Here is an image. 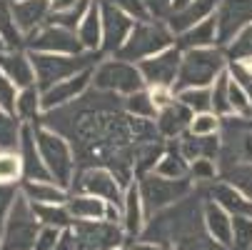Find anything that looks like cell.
I'll use <instances>...</instances> for the list:
<instances>
[{"label":"cell","mask_w":252,"mask_h":250,"mask_svg":"<svg viewBox=\"0 0 252 250\" xmlns=\"http://www.w3.org/2000/svg\"><path fill=\"white\" fill-rule=\"evenodd\" d=\"M20 193L35 205H65L70 200L67 188H63L53 180H23Z\"/></svg>","instance_id":"25"},{"label":"cell","mask_w":252,"mask_h":250,"mask_svg":"<svg viewBox=\"0 0 252 250\" xmlns=\"http://www.w3.org/2000/svg\"><path fill=\"white\" fill-rule=\"evenodd\" d=\"M20 195V185H5V183H0V230H3L8 215H10V210L15 205Z\"/></svg>","instance_id":"46"},{"label":"cell","mask_w":252,"mask_h":250,"mask_svg":"<svg viewBox=\"0 0 252 250\" xmlns=\"http://www.w3.org/2000/svg\"><path fill=\"white\" fill-rule=\"evenodd\" d=\"M25 50L28 53H55V55H80L85 48L78 40L75 30H67L53 23H45L35 33L25 38Z\"/></svg>","instance_id":"9"},{"label":"cell","mask_w":252,"mask_h":250,"mask_svg":"<svg viewBox=\"0 0 252 250\" xmlns=\"http://www.w3.org/2000/svg\"><path fill=\"white\" fill-rule=\"evenodd\" d=\"M130 250H165L160 243H150V240H140L135 245H130Z\"/></svg>","instance_id":"52"},{"label":"cell","mask_w":252,"mask_h":250,"mask_svg":"<svg viewBox=\"0 0 252 250\" xmlns=\"http://www.w3.org/2000/svg\"><path fill=\"white\" fill-rule=\"evenodd\" d=\"M73 233L85 250H118L125 240L123 225L110 220H75Z\"/></svg>","instance_id":"12"},{"label":"cell","mask_w":252,"mask_h":250,"mask_svg":"<svg viewBox=\"0 0 252 250\" xmlns=\"http://www.w3.org/2000/svg\"><path fill=\"white\" fill-rule=\"evenodd\" d=\"M227 73L252 100V63L250 60H227Z\"/></svg>","instance_id":"42"},{"label":"cell","mask_w":252,"mask_h":250,"mask_svg":"<svg viewBox=\"0 0 252 250\" xmlns=\"http://www.w3.org/2000/svg\"><path fill=\"white\" fill-rule=\"evenodd\" d=\"M0 40L5 43L8 50H23L25 48V35L15 23L13 0H0Z\"/></svg>","instance_id":"30"},{"label":"cell","mask_w":252,"mask_h":250,"mask_svg":"<svg viewBox=\"0 0 252 250\" xmlns=\"http://www.w3.org/2000/svg\"><path fill=\"white\" fill-rule=\"evenodd\" d=\"M123 230L125 235L130 238H137L142 235L148 225V213H145V205H142V195H140V185L137 180L132 185L125 188V198H123Z\"/></svg>","instance_id":"21"},{"label":"cell","mask_w":252,"mask_h":250,"mask_svg":"<svg viewBox=\"0 0 252 250\" xmlns=\"http://www.w3.org/2000/svg\"><path fill=\"white\" fill-rule=\"evenodd\" d=\"M222 180H227L230 185H235L245 198L252 200V163H242V165H235L230 170H222Z\"/></svg>","instance_id":"38"},{"label":"cell","mask_w":252,"mask_h":250,"mask_svg":"<svg viewBox=\"0 0 252 250\" xmlns=\"http://www.w3.org/2000/svg\"><path fill=\"white\" fill-rule=\"evenodd\" d=\"M40 228H43V223L35 215L32 203L20 193L8 220H5V225H3V230H0L3 250H32Z\"/></svg>","instance_id":"8"},{"label":"cell","mask_w":252,"mask_h":250,"mask_svg":"<svg viewBox=\"0 0 252 250\" xmlns=\"http://www.w3.org/2000/svg\"><path fill=\"white\" fill-rule=\"evenodd\" d=\"M78 40L85 48V53H100L102 48V10H100V0H93L83 23L78 25Z\"/></svg>","instance_id":"27"},{"label":"cell","mask_w":252,"mask_h":250,"mask_svg":"<svg viewBox=\"0 0 252 250\" xmlns=\"http://www.w3.org/2000/svg\"><path fill=\"white\" fill-rule=\"evenodd\" d=\"M220 128H222V118L215 115L212 110L210 113H195L192 123H190V133L192 135H218Z\"/></svg>","instance_id":"43"},{"label":"cell","mask_w":252,"mask_h":250,"mask_svg":"<svg viewBox=\"0 0 252 250\" xmlns=\"http://www.w3.org/2000/svg\"><path fill=\"white\" fill-rule=\"evenodd\" d=\"M227 70V53L225 48H192L183 50V63L175 80V93L188 88H210Z\"/></svg>","instance_id":"1"},{"label":"cell","mask_w":252,"mask_h":250,"mask_svg":"<svg viewBox=\"0 0 252 250\" xmlns=\"http://www.w3.org/2000/svg\"><path fill=\"white\" fill-rule=\"evenodd\" d=\"M53 3V13H60V10H67V8H75L80 0H50Z\"/></svg>","instance_id":"51"},{"label":"cell","mask_w":252,"mask_h":250,"mask_svg":"<svg viewBox=\"0 0 252 250\" xmlns=\"http://www.w3.org/2000/svg\"><path fill=\"white\" fill-rule=\"evenodd\" d=\"M55 250H85V248L80 245V240L73 233V228H67V230H63V238H60V243H58Z\"/></svg>","instance_id":"50"},{"label":"cell","mask_w":252,"mask_h":250,"mask_svg":"<svg viewBox=\"0 0 252 250\" xmlns=\"http://www.w3.org/2000/svg\"><path fill=\"white\" fill-rule=\"evenodd\" d=\"M215 20L220 48H227L247 25H252V0H220Z\"/></svg>","instance_id":"14"},{"label":"cell","mask_w":252,"mask_h":250,"mask_svg":"<svg viewBox=\"0 0 252 250\" xmlns=\"http://www.w3.org/2000/svg\"><path fill=\"white\" fill-rule=\"evenodd\" d=\"M0 70L18 88L35 85V68H32V58L28 50H3L0 53Z\"/></svg>","instance_id":"23"},{"label":"cell","mask_w":252,"mask_h":250,"mask_svg":"<svg viewBox=\"0 0 252 250\" xmlns=\"http://www.w3.org/2000/svg\"><path fill=\"white\" fill-rule=\"evenodd\" d=\"M123 108H125V113L132 115V118L155 120V115H158V105H155V100H153L150 88H142V90H137V93H132V95H125V98H123Z\"/></svg>","instance_id":"32"},{"label":"cell","mask_w":252,"mask_h":250,"mask_svg":"<svg viewBox=\"0 0 252 250\" xmlns=\"http://www.w3.org/2000/svg\"><path fill=\"white\" fill-rule=\"evenodd\" d=\"M202 223H205V233L210 235V240L220 243L225 248H232V213H227L218 203L207 200L202 205Z\"/></svg>","instance_id":"20"},{"label":"cell","mask_w":252,"mask_h":250,"mask_svg":"<svg viewBox=\"0 0 252 250\" xmlns=\"http://www.w3.org/2000/svg\"><path fill=\"white\" fill-rule=\"evenodd\" d=\"M43 90L38 85L20 88L18 100H15V115L23 123H38L43 118Z\"/></svg>","instance_id":"29"},{"label":"cell","mask_w":252,"mask_h":250,"mask_svg":"<svg viewBox=\"0 0 252 250\" xmlns=\"http://www.w3.org/2000/svg\"><path fill=\"white\" fill-rule=\"evenodd\" d=\"M18 155H20V160H23V180H53L50 173H48V168H45V163H43L38 140H35L32 123H25V128H23L20 145H18Z\"/></svg>","instance_id":"16"},{"label":"cell","mask_w":252,"mask_h":250,"mask_svg":"<svg viewBox=\"0 0 252 250\" xmlns=\"http://www.w3.org/2000/svg\"><path fill=\"white\" fill-rule=\"evenodd\" d=\"M220 133L218 135H192L190 130L177 138V148L190 163L192 160H218L220 158Z\"/></svg>","instance_id":"24"},{"label":"cell","mask_w":252,"mask_h":250,"mask_svg":"<svg viewBox=\"0 0 252 250\" xmlns=\"http://www.w3.org/2000/svg\"><path fill=\"white\" fill-rule=\"evenodd\" d=\"M227 60H250L252 63V25H247L237 38L225 48Z\"/></svg>","instance_id":"41"},{"label":"cell","mask_w":252,"mask_h":250,"mask_svg":"<svg viewBox=\"0 0 252 250\" xmlns=\"http://www.w3.org/2000/svg\"><path fill=\"white\" fill-rule=\"evenodd\" d=\"M35 68V85L48 90L83 70H90L100 63V53H80V55H55V53H30Z\"/></svg>","instance_id":"3"},{"label":"cell","mask_w":252,"mask_h":250,"mask_svg":"<svg viewBox=\"0 0 252 250\" xmlns=\"http://www.w3.org/2000/svg\"><path fill=\"white\" fill-rule=\"evenodd\" d=\"M107 3H113L115 8H120L123 13H127L132 20L142 23V20H150V13L145 8V3L142 0H107Z\"/></svg>","instance_id":"47"},{"label":"cell","mask_w":252,"mask_h":250,"mask_svg":"<svg viewBox=\"0 0 252 250\" xmlns=\"http://www.w3.org/2000/svg\"><path fill=\"white\" fill-rule=\"evenodd\" d=\"M35 130V140L43 155V163L53 178V183L63 185V188H73L75 173H78V158L75 150L70 145V140L50 128H45L43 123H32Z\"/></svg>","instance_id":"2"},{"label":"cell","mask_w":252,"mask_h":250,"mask_svg":"<svg viewBox=\"0 0 252 250\" xmlns=\"http://www.w3.org/2000/svg\"><path fill=\"white\" fill-rule=\"evenodd\" d=\"M13 13H15L18 28L28 38L30 33H35L38 28H43L50 20L53 3L50 0H13Z\"/></svg>","instance_id":"18"},{"label":"cell","mask_w":252,"mask_h":250,"mask_svg":"<svg viewBox=\"0 0 252 250\" xmlns=\"http://www.w3.org/2000/svg\"><path fill=\"white\" fill-rule=\"evenodd\" d=\"M32 210H35V215H38V220L43 225H50V228L67 230L75 223L73 215H70V210H67V203L65 205H35L32 203Z\"/></svg>","instance_id":"34"},{"label":"cell","mask_w":252,"mask_h":250,"mask_svg":"<svg viewBox=\"0 0 252 250\" xmlns=\"http://www.w3.org/2000/svg\"><path fill=\"white\" fill-rule=\"evenodd\" d=\"M93 88L125 98V95H132L148 85H145V78H142L137 63H130V60L113 55L107 60H100L93 68Z\"/></svg>","instance_id":"5"},{"label":"cell","mask_w":252,"mask_h":250,"mask_svg":"<svg viewBox=\"0 0 252 250\" xmlns=\"http://www.w3.org/2000/svg\"><path fill=\"white\" fill-rule=\"evenodd\" d=\"M140 195H142V205H145L148 218L158 215L160 210L185 200L192 193V178H183V180H170V178H162L158 173H142L140 175Z\"/></svg>","instance_id":"7"},{"label":"cell","mask_w":252,"mask_h":250,"mask_svg":"<svg viewBox=\"0 0 252 250\" xmlns=\"http://www.w3.org/2000/svg\"><path fill=\"white\" fill-rule=\"evenodd\" d=\"M220 158L218 168L230 170L242 163H252V115H227L220 128Z\"/></svg>","instance_id":"6"},{"label":"cell","mask_w":252,"mask_h":250,"mask_svg":"<svg viewBox=\"0 0 252 250\" xmlns=\"http://www.w3.org/2000/svg\"><path fill=\"white\" fill-rule=\"evenodd\" d=\"M90 3H93V0H80L75 8H67V10H60V13H50V20L48 23L60 25V28H67V30H78V25L83 23Z\"/></svg>","instance_id":"39"},{"label":"cell","mask_w":252,"mask_h":250,"mask_svg":"<svg viewBox=\"0 0 252 250\" xmlns=\"http://www.w3.org/2000/svg\"><path fill=\"white\" fill-rule=\"evenodd\" d=\"M220 173L218 168V160H192L190 163V178L195 183H212L215 180V175Z\"/></svg>","instance_id":"44"},{"label":"cell","mask_w":252,"mask_h":250,"mask_svg":"<svg viewBox=\"0 0 252 250\" xmlns=\"http://www.w3.org/2000/svg\"><path fill=\"white\" fill-rule=\"evenodd\" d=\"M172 45H175V33L170 30V25L150 18V20L135 23L130 38L123 45V50L118 53V58L130 60V63H140V60L153 58V55H158V53H162Z\"/></svg>","instance_id":"4"},{"label":"cell","mask_w":252,"mask_h":250,"mask_svg":"<svg viewBox=\"0 0 252 250\" xmlns=\"http://www.w3.org/2000/svg\"><path fill=\"white\" fill-rule=\"evenodd\" d=\"M210 93H212V113L220 115V118L232 115V105H230V73H227V70L210 85Z\"/></svg>","instance_id":"35"},{"label":"cell","mask_w":252,"mask_h":250,"mask_svg":"<svg viewBox=\"0 0 252 250\" xmlns=\"http://www.w3.org/2000/svg\"><path fill=\"white\" fill-rule=\"evenodd\" d=\"M23 160L18 150H0V183L18 185L23 183Z\"/></svg>","instance_id":"37"},{"label":"cell","mask_w":252,"mask_h":250,"mask_svg":"<svg viewBox=\"0 0 252 250\" xmlns=\"http://www.w3.org/2000/svg\"><path fill=\"white\" fill-rule=\"evenodd\" d=\"M232 250H252V215H232Z\"/></svg>","instance_id":"40"},{"label":"cell","mask_w":252,"mask_h":250,"mask_svg":"<svg viewBox=\"0 0 252 250\" xmlns=\"http://www.w3.org/2000/svg\"><path fill=\"white\" fill-rule=\"evenodd\" d=\"M205 198L222 205L232 215H252V200L245 198L235 185H230L227 180H212L210 188L205 190Z\"/></svg>","instance_id":"22"},{"label":"cell","mask_w":252,"mask_h":250,"mask_svg":"<svg viewBox=\"0 0 252 250\" xmlns=\"http://www.w3.org/2000/svg\"><path fill=\"white\" fill-rule=\"evenodd\" d=\"M188 3H192V0H172V13L180 10V8H185Z\"/></svg>","instance_id":"53"},{"label":"cell","mask_w":252,"mask_h":250,"mask_svg":"<svg viewBox=\"0 0 252 250\" xmlns=\"http://www.w3.org/2000/svg\"><path fill=\"white\" fill-rule=\"evenodd\" d=\"M100 10H102V48H100V53L118 55L123 50V45L127 43L137 20H132L127 13H123L113 3H107V0H100Z\"/></svg>","instance_id":"13"},{"label":"cell","mask_w":252,"mask_h":250,"mask_svg":"<svg viewBox=\"0 0 252 250\" xmlns=\"http://www.w3.org/2000/svg\"><path fill=\"white\" fill-rule=\"evenodd\" d=\"M153 20H167L172 13V0H142Z\"/></svg>","instance_id":"49"},{"label":"cell","mask_w":252,"mask_h":250,"mask_svg":"<svg viewBox=\"0 0 252 250\" xmlns=\"http://www.w3.org/2000/svg\"><path fill=\"white\" fill-rule=\"evenodd\" d=\"M175 45L180 50H192V48H218L220 45V38H218V20L207 18L197 25H192L190 30L180 33L175 38Z\"/></svg>","instance_id":"26"},{"label":"cell","mask_w":252,"mask_h":250,"mask_svg":"<svg viewBox=\"0 0 252 250\" xmlns=\"http://www.w3.org/2000/svg\"><path fill=\"white\" fill-rule=\"evenodd\" d=\"M180 63H183V50L177 45L153 55V58H145L140 60V73L145 78V85L148 88H167L172 90L175 88V80H177V73H180Z\"/></svg>","instance_id":"11"},{"label":"cell","mask_w":252,"mask_h":250,"mask_svg":"<svg viewBox=\"0 0 252 250\" xmlns=\"http://www.w3.org/2000/svg\"><path fill=\"white\" fill-rule=\"evenodd\" d=\"M153 173L170 178V180H183V178H190V160L180 153V148H167Z\"/></svg>","instance_id":"31"},{"label":"cell","mask_w":252,"mask_h":250,"mask_svg":"<svg viewBox=\"0 0 252 250\" xmlns=\"http://www.w3.org/2000/svg\"><path fill=\"white\" fill-rule=\"evenodd\" d=\"M73 190L75 193H88V195H97L107 203H118L123 205L125 198V188L115 178L113 170H107L102 165H93V168H83L80 173H75L73 180Z\"/></svg>","instance_id":"10"},{"label":"cell","mask_w":252,"mask_h":250,"mask_svg":"<svg viewBox=\"0 0 252 250\" xmlns=\"http://www.w3.org/2000/svg\"><path fill=\"white\" fill-rule=\"evenodd\" d=\"M93 88V68L90 70H83V73L67 78L48 90H43V110H58L63 105H70L73 100H78L83 93H88Z\"/></svg>","instance_id":"15"},{"label":"cell","mask_w":252,"mask_h":250,"mask_svg":"<svg viewBox=\"0 0 252 250\" xmlns=\"http://www.w3.org/2000/svg\"><path fill=\"white\" fill-rule=\"evenodd\" d=\"M192 115H195V113H192L190 108H185V105L175 98L172 103H167V105H165V108H160V110H158V115H155L158 133H160L162 138H167V140L185 135V133L190 130Z\"/></svg>","instance_id":"17"},{"label":"cell","mask_w":252,"mask_h":250,"mask_svg":"<svg viewBox=\"0 0 252 250\" xmlns=\"http://www.w3.org/2000/svg\"><path fill=\"white\" fill-rule=\"evenodd\" d=\"M3 50H8V48H5V43H3V40H0V53H3Z\"/></svg>","instance_id":"54"},{"label":"cell","mask_w":252,"mask_h":250,"mask_svg":"<svg viewBox=\"0 0 252 250\" xmlns=\"http://www.w3.org/2000/svg\"><path fill=\"white\" fill-rule=\"evenodd\" d=\"M67 210L73 215V220H105L107 200L97 195H88V193H73L67 200Z\"/></svg>","instance_id":"28"},{"label":"cell","mask_w":252,"mask_h":250,"mask_svg":"<svg viewBox=\"0 0 252 250\" xmlns=\"http://www.w3.org/2000/svg\"><path fill=\"white\" fill-rule=\"evenodd\" d=\"M18 93L20 88L0 70V108L8 110V113H15V100H18Z\"/></svg>","instance_id":"45"},{"label":"cell","mask_w":252,"mask_h":250,"mask_svg":"<svg viewBox=\"0 0 252 250\" xmlns=\"http://www.w3.org/2000/svg\"><path fill=\"white\" fill-rule=\"evenodd\" d=\"M63 238V230L60 228H50V225H43L38 238H35V248L32 250H55L58 243Z\"/></svg>","instance_id":"48"},{"label":"cell","mask_w":252,"mask_h":250,"mask_svg":"<svg viewBox=\"0 0 252 250\" xmlns=\"http://www.w3.org/2000/svg\"><path fill=\"white\" fill-rule=\"evenodd\" d=\"M175 98L190 108L192 113H210L212 110V93L210 88H188V90H180L175 93Z\"/></svg>","instance_id":"36"},{"label":"cell","mask_w":252,"mask_h":250,"mask_svg":"<svg viewBox=\"0 0 252 250\" xmlns=\"http://www.w3.org/2000/svg\"><path fill=\"white\" fill-rule=\"evenodd\" d=\"M218 5H220V0H192V3H188L185 8L170 13L167 25H170V30L175 33V38H177L180 33H185L192 25L212 18L215 13H218Z\"/></svg>","instance_id":"19"},{"label":"cell","mask_w":252,"mask_h":250,"mask_svg":"<svg viewBox=\"0 0 252 250\" xmlns=\"http://www.w3.org/2000/svg\"><path fill=\"white\" fill-rule=\"evenodd\" d=\"M0 250H3V240H0Z\"/></svg>","instance_id":"55"},{"label":"cell","mask_w":252,"mask_h":250,"mask_svg":"<svg viewBox=\"0 0 252 250\" xmlns=\"http://www.w3.org/2000/svg\"><path fill=\"white\" fill-rule=\"evenodd\" d=\"M23 128L25 123L15 113H8L0 108V150H18Z\"/></svg>","instance_id":"33"}]
</instances>
